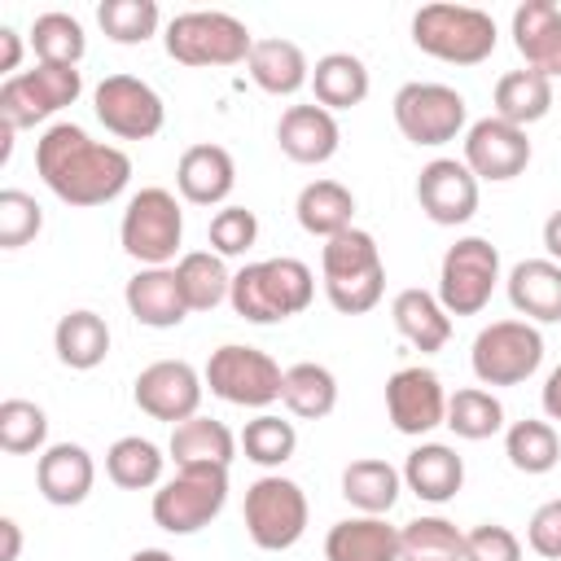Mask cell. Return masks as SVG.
<instances>
[{"mask_svg": "<svg viewBox=\"0 0 561 561\" xmlns=\"http://www.w3.org/2000/svg\"><path fill=\"white\" fill-rule=\"evenodd\" d=\"M390 320H394V329L403 333V342H412L421 355L443 351L447 337H451V316H447V307L438 302V294L416 289V285L394 294V302H390Z\"/></svg>", "mask_w": 561, "mask_h": 561, "instance_id": "obj_29", "label": "cell"}, {"mask_svg": "<svg viewBox=\"0 0 561 561\" xmlns=\"http://www.w3.org/2000/svg\"><path fill=\"white\" fill-rule=\"evenodd\" d=\"M526 543H530L535 557L561 561V495L548 500V504H539V508L530 513V522H526Z\"/></svg>", "mask_w": 561, "mask_h": 561, "instance_id": "obj_48", "label": "cell"}, {"mask_svg": "<svg viewBox=\"0 0 561 561\" xmlns=\"http://www.w3.org/2000/svg\"><path fill=\"white\" fill-rule=\"evenodd\" d=\"M280 403H285L298 421H324V416L337 408V377H333V368L311 364V359L289 364V368H285Z\"/></svg>", "mask_w": 561, "mask_h": 561, "instance_id": "obj_37", "label": "cell"}, {"mask_svg": "<svg viewBox=\"0 0 561 561\" xmlns=\"http://www.w3.org/2000/svg\"><path fill=\"white\" fill-rule=\"evenodd\" d=\"M0 535H4L0 561H18V552H22V526H18L13 517H0Z\"/></svg>", "mask_w": 561, "mask_h": 561, "instance_id": "obj_51", "label": "cell"}, {"mask_svg": "<svg viewBox=\"0 0 561 561\" xmlns=\"http://www.w3.org/2000/svg\"><path fill=\"white\" fill-rule=\"evenodd\" d=\"M416 206L438 228H460L478 215V175L460 158H434L416 175Z\"/></svg>", "mask_w": 561, "mask_h": 561, "instance_id": "obj_18", "label": "cell"}, {"mask_svg": "<svg viewBox=\"0 0 561 561\" xmlns=\"http://www.w3.org/2000/svg\"><path fill=\"white\" fill-rule=\"evenodd\" d=\"M294 215H298V228L329 241L346 228H355V193L337 180H311L302 184L298 202H294Z\"/></svg>", "mask_w": 561, "mask_h": 561, "instance_id": "obj_31", "label": "cell"}, {"mask_svg": "<svg viewBox=\"0 0 561 561\" xmlns=\"http://www.w3.org/2000/svg\"><path fill=\"white\" fill-rule=\"evenodd\" d=\"M48 438V416L31 399H4L0 403V447L9 456H31Z\"/></svg>", "mask_w": 561, "mask_h": 561, "instance_id": "obj_44", "label": "cell"}, {"mask_svg": "<svg viewBox=\"0 0 561 561\" xmlns=\"http://www.w3.org/2000/svg\"><path fill=\"white\" fill-rule=\"evenodd\" d=\"M500 285V250L486 237H460L438 263V302L447 316H478Z\"/></svg>", "mask_w": 561, "mask_h": 561, "instance_id": "obj_13", "label": "cell"}, {"mask_svg": "<svg viewBox=\"0 0 561 561\" xmlns=\"http://www.w3.org/2000/svg\"><path fill=\"white\" fill-rule=\"evenodd\" d=\"M504 456H508V465H513L517 473L539 478V473H552V469H557V460H561V438H557L552 421L526 416V421H513V425L504 430Z\"/></svg>", "mask_w": 561, "mask_h": 561, "instance_id": "obj_38", "label": "cell"}, {"mask_svg": "<svg viewBox=\"0 0 561 561\" xmlns=\"http://www.w3.org/2000/svg\"><path fill=\"white\" fill-rule=\"evenodd\" d=\"M543 250H548L552 263H561V210H552L543 219Z\"/></svg>", "mask_w": 561, "mask_h": 561, "instance_id": "obj_52", "label": "cell"}, {"mask_svg": "<svg viewBox=\"0 0 561 561\" xmlns=\"http://www.w3.org/2000/svg\"><path fill=\"white\" fill-rule=\"evenodd\" d=\"M83 92V75L79 66H35V70H18L13 79L0 83V123H9L13 131H26L44 118H53L57 110L75 105Z\"/></svg>", "mask_w": 561, "mask_h": 561, "instance_id": "obj_11", "label": "cell"}, {"mask_svg": "<svg viewBox=\"0 0 561 561\" xmlns=\"http://www.w3.org/2000/svg\"><path fill=\"white\" fill-rule=\"evenodd\" d=\"M478 180H491V184H504V180H517L526 167H530V136L526 127H513L495 114L469 123L465 131V158H460Z\"/></svg>", "mask_w": 561, "mask_h": 561, "instance_id": "obj_17", "label": "cell"}, {"mask_svg": "<svg viewBox=\"0 0 561 561\" xmlns=\"http://www.w3.org/2000/svg\"><path fill=\"white\" fill-rule=\"evenodd\" d=\"M167 57L180 66H241L254 48V35L241 18L219 9H188L167 22Z\"/></svg>", "mask_w": 561, "mask_h": 561, "instance_id": "obj_6", "label": "cell"}, {"mask_svg": "<svg viewBox=\"0 0 561 561\" xmlns=\"http://www.w3.org/2000/svg\"><path fill=\"white\" fill-rule=\"evenodd\" d=\"M403 561H465V530L447 517H412L399 526Z\"/></svg>", "mask_w": 561, "mask_h": 561, "instance_id": "obj_41", "label": "cell"}, {"mask_svg": "<svg viewBox=\"0 0 561 561\" xmlns=\"http://www.w3.org/2000/svg\"><path fill=\"white\" fill-rule=\"evenodd\" d=\"M228 504V469H175V478H167L153 491V526H162L167 535H197L202 526H210Z\"/></svg>", "mask_w": 561, "mask_h": 561, "instance_id": "obj_10", "label": "cell"}, {"mask_svg": "<svg viewBox=\"0 0 561 561\" xmlns=\"http://www.w3.org/2000/svg\"><path fill=\"white\" fill-rule=\"evenodd\" d=\"M276 145H280V153L289 158V162H298V167H320V162H329L333 153H337V145H342V127H337V118L324 110V105H289L285 114H280V123H276Z\"/></svg>", "mask_w": 561, "mask_h": 561, "instance_id": "obj_20", "label": "cell"}, {"mask_svg": "<svg viewBox=\"0 0 561 561\" xmlns=\"http://www.w3.org/2000/svg\"><path fill=\"white\" fill-rule=\"evenodd\" d=\"M368 88H373L368 66H364L355 53H324V57L311 66L316 105H324L329 114H333V110H355V105L368 96Z\"/></svg>", "mask_w": 561, "mask_h": 561, "instance_id": "obj_33", "label": "cell"}, {"mask_svg": "<svg viewBox=\"0 0 561 561\" xmlns=\"http://www.w3.org/2000/svg\"><path fill=\"white\" fill-rule=\"evenodd\" d=\"M167 451H171L175 469H202V465H210V469H232V460H237V434H232L224 421L197 412V416L171 425Z\"/></svg>", "mask_w": 561, "mask_h": 561, "instance_id": "obj_26", "label": "cell"}, {"mask_svg": "<svg viewBox=\"0 0 561 561\" xmlns=\"http://www.w3.org/2000/svg\"><path fill=\"white\" fill-rule=\"evenodd\" d=\"M386 416L408 438H421V434L447 425V390H443L438 373L421 368V364L390 373V381H386Z\"/></svg>", "mask_w": 561, "mask_h": 561, "instance_id": "obj_16", "label": "cell"}, {"mask_svg": "<svg viewBox=\"0 0 561 561\" xmlns=\"http://www.w3.org/2000/svg\"><path fill=\"white\" fill-rule=\"evenodd\" d=\"M202 390H206V377L188 359H153L149 368L136 373L131 399H136V408L145 416L167 421V425H180V421L197 416Z\"/></svg>", "mask_w": 561, "mask_h": 561, "instance_id": "obj_15", "label": "cell"}, {"mask_svg": "<svg viewBox=\"0 0 561 561\" xmlns=\"http://www.w3.org/2000/svg\"><path fill=\"white\" fill-rule=\"evenodd\" d=\"M508 302L530 324H557L561 320V263L552 259H522L504 276Z\"/></svg>", "mask_w": 561, "mask_h": 561, "instance_id": "obj_25", "label": "cell"}, {"mask_svg": "<svg viewBox=\"0 0 561 561\" xmlns=\"http://www.w3.org/2000/svg\"><path fill=\"white\" fill-rule=\"evenodd\" d=\"M206 386L215 399L232 403V408H272L285 390V368L259 351V346H241V342H224L219 351H210L206 359Z\"/></svg>", "mask_w": 561, "mask_h": 561, "instance_id": "obj_8", "label": "cell"}, {"mask_svg": "<svg viewBox=\"0 0 561 561\" xmlns=\"http://www.w3.org/2000/svg\"><path fill=\"white\" fill-rule=\"evenodd\" d=\"M539 403H543V416H548V421H561V364H557V368L543 377Z\"/></svg>", "mask_w": 561, "mask_h": 561, "instance_id": "obj_50", "label": "cell"}, {"mask_svg": "<svg viewBox=\"0 0 561 561\" xmlns=\"http://www.w3.org/2000/svg\"><path fill=\"white\" fill-rule=\"evenodd\" d=\"M316 298V272L302 259H259L232 272V311L245 324H280L289 316H302Z\"/></svg>", "mask_w": 561, "mask_h": 561, "instance_id": "obj_2", "label": "cell"}, {"mask_svg": "<svg viewBox=\"0 0 561 561\" xmlns=\"http://www.w3.org/2000/svg\"><path fill=\"white\" fill-rule=\"evenodd\" d=\"M465 561H522V539L500 522H482L465 530Z\"/></svg>", "mask_w": 561, "mask_h": 561, "instance_id": "obj_47", "label": "cell"}, {"mask_svg": "<svg viewBox=\"0 0 561 561\" xmlns=\"http://www.w3.org/2000/svg\"><path fill=\"white\" fill-rule=\"evenodd\" d=\"M175 280L180 294L188 302V311H210L219 302H228L232 294V272L215 250H188L175 259Z\"/></svg>", "mask_w": 561, "mask_h": 561, "instance_id": "obj_35", "label": "cell"}, {"mask_svg": "<svg viewBox=\"0 0 561 561\" xmlns=\"http://www.w3.org/2000/svg\"><path fill=\"white\" fill-rule=\"evenodd\" d=\"M162 469H167V456L158 443L140 438V434H123L110 443L105 451V473L114 486L123 491H149V486H162Z\"/></svg>", "mask_w": 561, "mask_h": 561, "instance_id": "obj_36", "label": "cell"}, {"mask_svg": "<svg viewBox=\"0 0 561 561\" xmlns=\"http://www.w3.org/2000/svg\"><path fill=\"white\" fill-rule=\"evenodd\" d=\"M180 241H184V210L171 188L149 184L127 197L118 219V245L127 259H136L140 267H171Z\"/></svg>", "mask_w": 561, "mask_h": 561, "instance_id": "obj_5", "label": "cell"}, {"mask_svg": "<svg viewBox=\"0 0 561 561\" xmlns=\"http://www.w3.org/2000/svg\"><path fill=\"white\" fill-rule=\"evenodd\" d=\"M324 561H403L399 526L368 513L333 522L324 535Z\"/></svg>", "mask_w": 561, "mask_h": 561, "instance_id": "obj_24", "label": "cell"}, {"mask_svg": "<svg viewBox=\"0 0 561 561\" xmlns=\"http://www.w3.org/2000/svg\"><path fill=\"white\" fill-rule=\"evenodd\" d=\"M245 70L254 88H263L267 96H294L298 88L311 83V61L294 39H254Z\"/></svg>", "mask_w": 561, "mask_h": 561, "instance_id": "obj_28", "label": "cell"}, {"mask_svg": "<svg viewBox=\"0 0 561 561\" xmlns=\"http://www.w3.org/2000/svg\"><path fill=\"white\" fill-rule=\"evenodd\" d=\"M127 561H175L167 548H140V552H131Z\"/></svg>", "mask_w": 561, "mask_h": 561, "instance_id": "obj_53", "label": "cell"}, {"mask_svg": "<svg viewBox=\"0 0 561 561\" xmlns=\"http://www.w3.org/2000/svg\"><path fill=\"white\" fill-rule=\"evenodd\" d=\"M403 491V469H394L390 460H377V456H359L342 469V500L355 508V513H368V517H386L394 508Z\"/></svg>", "mask_w": 561, "mask_h": 561, "instance_id": "obj_30", "label": "cell"}, {"mask_svg": "<svg viewBox=\"0 0 561 561\" xmlns=\"http://www.w3.org/2000/svg\"><path fill=\"white\" fill-rule=\"evenodd\" d=\"M447 430L465 443H482L504 430V403L482 386H465L447 399Z\"/></svg>", "mask_w": 561, "mask_h": 561, "instance_id": "obj_40", "label": "cell"}, {"mask_svg": "<svg viewBox=\"0 0 561 561\" xmlns=\"http://www.w3.org/2000/svg\"><path fill=\"white\" fill-rule=\"evenodd\" d=\"M320 285L333 311L364 316L386 294V263L377 237L364 228H346L320 245Z\"/></svg>", "mask_w": 561, "mask_h": 561, "instance_id": "obj_3", "label": "cell"}, {"mask_svg": "<svg viewBox=\"0 0 561 561\" xmlns=\"http://www.w3.org/2000/svg\"><path fill=\"white\" fill-rule=\"evenodd\" d=\"M206 237H210V250L219 259H241L259 241V219L245 206H224V210L210 215V232Z\"/></svg>", "mask_w": 561, "mask_h": 561, "instance_id": "obj_46", "label": "cell"}, {"mask_svg": "<svg viewBox=\"0 0 561 561\" xmlns=\"http://www.w3.org/2000/svg\"><path fill=\"white\" fill-rule=\"evenodd\" d=\"M495 18L473 4H421L412 13V44L447 66H478L495 53Z\"/></svg>", "mask_w": 561, "mask_h": 561, "instance_id": "obj_4", "label": "cell"}, {"mask_svg": "<svg viewBox=\"0 0 561 561\" xmlns=\"http://www.w3.org/2000/svg\"><path fill=\"white\" fill-rule=\"evenodd\" d=\"M35 171L66 206H105L131 180V158L118 145L92 140L79 123H53L35 140Z\"/></svg>", "mask_w": 561, "mask_h": 561, "instance_id": "obj_1", "label": "cell"}, {"mask_svg": "<svg viewBox=\"0 0 561 561\" xmlns=\"http://www.w3.org/2000/svg\"><path fill=\"white\" fill-rule=\"evenodd\" d=\"M96 22L114 44H145L162 26V9L153 0H105L96 4Z\"/></svg>", "mask_w": 561, "mask_h": 561, "instance_id": "obj_43", "label": "cell"}, {"mask_svg": "<svg viewBox=\"0 0 561 561\" xmlns=\"http://www.w3.org/2000/svg\"><path fill=\"white\" fill-rule=\"evenodd\" d=\"M22 66V35L13 26H0V75L13 79Z\"/></svg>", "mask_w": 561, "mask_h": 561, "instance_id": "obj_49", "label": "cell"}, {"mask_svg": "<svg viewBox=\"0 0 561 561\" xmlns=\"http://www.w3.org/2000/svg\"><path fill=\"white\" fill-rule=\"evenodd\" d=\"M543 364V333L530 320H491L469 346V368L482 386H522Z\"/></svg>", "mask_w": 561, "mask_h": 561, "instance_id": "obj_9", "label": "cell"}, {"mask_svg": "<svg viewBox=\"0 0 561 561\" xmlns=\"http://www.w3.org/2000/svg\"><path fill=\"white\" fill-rule=\"evenodd\" d=\"M491 105H495V118H504L513 127H530V123L548 118V110H552V79H543L526 66L508 70V75L495 79Z\"/></svg>", "mask_w": 561, "mask_h": 561, "instance_id": "obj_34", "label": "cell"}, {"mask_svg": "<svg viewBox=\"0 0 561 561\" xmlns=\"http://www.w3.org/2000/svg\"><path fill=\"white\" fill-rule=\"evenodd\" d=\"M92 110L118 140H153L167 123L162 96L136 75H105L92 92Z\"/></svg>", "mask_w": 561, "mask_h": 561, "instance_id": "obj_14", "label": "cell"}, {"mask_svg": "<svg viewBox=\"0 0 561 561\" xmlns=\"http://www.w3.org/2000/svg\"><path fill=\"white\" fill-rule=\"evenodd\" d=\"M241 451H245V460H254L263 469H280L298 451V430H294V421H285L276 412H259L241 430Z\"/></svg>", "mask_w": 561, "mask_h": 561, "instance_id": "obj_42", "label": "cell"}, {"mask_svg": "<svg viewBox=\"0 0 561 561\" xmlns=\"http://www.w3.org/2000/svg\"><path fill=\"white\" fill-rule=\"evenodd\" d=\"M513 48L526 70L561 79V9L552 0H526L513 9Z\"/></svg>", "mask_w": 561, "mask_h": 561, "instance_id": "obj_21", "label": "cell"}, {"mask_svg": "<svg viewBox=\"0 0 561 561\" xmlns=\"http://www.w3.org/2000/svg\"><path fill=\"white\" fill-rule=\"evenodd\" d=\"M31 48L44 66H79L83 53H88V35H83L79 18L61 13V9H48L31 22Z\"/></svg>", "mask_w": 561, "mask_h": 561, "instance_id": "obj_39", "label": "cell"}, {"mask_svg": "<svg viewBox=\"0 0 561 561\" xmlns=\"http://www.w3.org/2000/svg\"><path fill=\"white\" fill-rule=\"evenodd\" d=\"M245 535L254 548L263 552H285L294 548L302 535H307V495L294 478H280V473H263L245 486Z\"/></svg>", "mask_w": 561, "mask_h": 561, "instance_id": "obj_7", "label": "cell"}, {"mask_svg": "<svg viewBox=\"0 0 561 561\" xmlns=\"http://www.w3.org/2000/svg\"><path fill=\"white\" fill-rule=\"evenodd\" d=\"M53 351L75 373H88V368L105 364V355H110V324H105V316H96L88 307L66 311L57 320V329H53Z\"/></svg>", "mask_w": 561, "mask_h": 561, "instance_id": "obj_32", "label": "cell"}, {"mask_svg": "<svg viewBox=\"0 0 561 561\" xmlns=\"http://www.w3.org/2000/svg\"><path fill=\"white\" fill-rule=\"evenodd\" d=\"M403 486L425 504H447L465 486V460L447 443H421L403 460Z\"/></svg>", "mask_w": 561, "mask_h": 561, "instance_id": "obj_27", "label": "cell"}, {"mask_svg": "<svg viewBox=\"0 0 561 561\" xmlns=\"http://www.w3.org/2000/svg\"><path fill=\"white\" fill-rule=\"evenodd\" d=\"M394 110V127L403 131V140L412 145H447L465 131L469 123V105L456 88L447 83H430V79H412L394 92L390 101Z\"/></svg>", "mask_w": 561, "mask_h": 561, "instance_id": "obj_12", "label": "cell"}, {"mask_svg": "<svg viewBox=\"0 0 561 561\" xmlns=\"http://www.w3.org/2000/svg\"><path fill=\"white\" fill-rule=\"evenodd\" d=\"M44 228V210L31 193L22 188H4L0 193V250H22L26 241H35Z\"/></svg>", "mask_w": 561, "mask_h": 561, "instance_id": "obj_45", "label": "cell"}, {"mask_svg": "<svg viewBox=\"0 0 561 561\" xmlns=\"http://www.w3.org/2000/svg\"><path fill=\"white\" fill-rule=\"evenodd\" d=\"M123 302H127L131 320L145 324V329H175V324H184V316H188V302H184V294H180L175 267H140V272L127 280Z\"/></svg>", "mask_w": 561, "mask_h": 561, "instance_id": "obj_23", "label": "cell"}, {"mask_svg": "<svg viewBox=\"0 0 561 561\" xmlns=\"http://www.w3.org/2000/svg\"><path fill=\"white\" fill-rule=\"evenodd\" d=\"M92 482H96V460L83 443H53L35 460V486L57 508L83 504L92 495Z\"/></svg>", "mask_w": 561, "mask_h": 561, "instance_id": "obj_19", "label": "cell"}, {"mask_svg": "<svg viewBox=\"0 0 561 561\" xmlns=\"http://www.w3.org/2000/svg\"><path fill=\"white\" fill-rule=\"evenodd\" d=\"M175 188L193 206H219L237 188V162L224 145H188L175 162Z\"/></svg>", "mask_w": 561, "mask_h": 561, "instance_id": "obj_22", "label": "cell"}]
</instances>
